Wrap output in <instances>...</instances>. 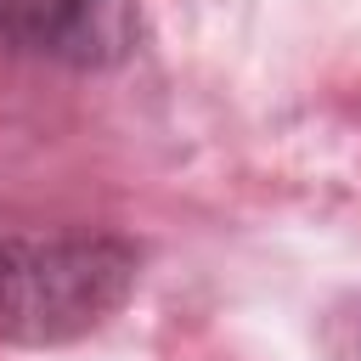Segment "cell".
<instances>
[{
    "mask_svg": "<svg viewBox=\"0 0 361 361\" xmlns=\"http://www.w3.org/2000/svg\"><path fill=\"white\" fill-rule=\"evenodd\" d=\"M141 276V254L118 231L90 226H0V338L73 344L96 333Z\"/></svg>",
    "mask_w": 361,
    "mask_h": 361,
    "instance_id": "6da1fadb",
    "label": "cell"
},
{
    "mask_svg": "<svg viewBox=\"0 0 361 361\" xmlns=\"http://www.w3.org/2000/svg\"><path fill=\"white\" fill-rule=\"evenodd\" d=\"M141 39L135 0H0V45L56 68H118Z\"/></svg>",
    "mask_w": 361,
    "mask_h": 361,
    "instance_id": "7a4b0ae2",
    "label": "cell"
}]
</instances>
